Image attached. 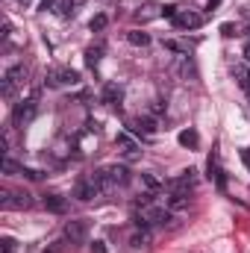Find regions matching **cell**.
Listing matches in <instances>:
<instances>
[{"label": "cell", "mask_w": 250, "mask_h": 253, "mask_svg": "<svg viewBox=\"0 0 250 253\" xmlns=\"http://www.w3.org/2000/svg\"><path fill=\"white\" fill-rule=\"evenodd\" d=\"M77 200H83V203H88V200H94L97 194H103V180H100V171H94V174H88V177H83L80 183H77Z\"/></svg>", "instance_id": "obj_1"}, {"label": "cell", "mask_w": 250, "mask_h": 253, "mask_svg": "<svg viewBox=\"0 0 250 253\" xmlns=\"http://www.w3.org/2000/svg\"><path fill=\"white\" fill-rule=\"evenodd\" d=\"M100 180H103V191L126 186V183H129V168H126V165H106V168L100 171Z\"/></svg>", "instance_id": "obj_2"}, {"label": "cell", "mask_w": 250, "mask_h": 253, "mask_svg": "<svg viewBox=\"0 0 250 253\" xmlns=\"http://www.w3.org/2000/svg\"><path fill=\"white\" fill-rule=\"evenodd\" d=\"M36 115H39V100H36V94H33L30 100H21V103L12 109V124L15 126H27Z\"/></svg>", "instance_id": "obj_3"}, {"label": "cell", "mask_w": 250, "mask_h": 253, "mask_svg": "<svg viewBox=\"0 0 250 253\" xmlns=\"http://www.w3.org/2000/svg\"><path fill=\"white\" fill-rule=\"evenodd\" d=\"M80 83V74L74 68H53L47 71V85L50 88H65V85H77Z\"/></svg>", "instance_id": "obj_4"}, {"label": "cell", "mask_w": 250, "mask_h": 253, "mask_svg": "<svg viewBox=\"0 0 250 253\" xmlns=\"http://www.w3.org/2000/svg\"><path fill=\"white\" fill-rule=\"evenodd\" d=\"M24 77H27V68H24V65H12V68L6 71V77H3V97H6V100L15 94V85L24 83Z\"/></svg>", "instance_id": "obj_5"}, {"label": "cell", "mask_w": 250, "mask_h": 253, "mask_svg": "<svg viewBox=\"0 0 250 253\" xmlns=\"http://www.w3.org/2000/svg\"><path fill=\"white\" fill-rule=\"evenodd\" d=\"M85 236H88V224H85V221H68V224H65V239H68L71 245H83Z\"/></svg>", "instance_id": "obj_6"}, {"label": "cell", "mask_w": 250, "mask_h": 253, "mask_svg": "<svg viewBox=\"0 0 250 253\" xmlns=\"http://www.w3.org/2000/svg\"><path fill=\"white\" fill-rule=\"evenodd\" d=\"M203 24V18L197 15V12H188V9H180L177 15H174V27H180V30H197Z\"/></svg>", "instance_id": "obj_7"}, {"label": "cell", "mask_w": 250, "mask_h": 253, "mask_svg": "<svg viewBox=\"0 0 250 253\" xmlns=\"http://www.w3.org/2000/svg\"><path fill=\"white\" fill-rule=\"evenodd\" d=\"M194 186H197V171H194V168L180 171V174L171 180V189H180V191H191Z\"/></svg>", "instance_id": "obj_8"}, {"label": "cell", "mask_w": 250, "mask_h": 253, "mask_svg": "<svg viewBox=\"0 0 250 253\" xmlns=\"http://www.w3.org/2000/svg\"><path fill=\"white\" fill-rule=\"evenodd\" d=\"M188 191H180V189H171V194L165 197V206L171 209V212H177V209H186L188 206Z\"/></svg>", "instance_id": "obj_9"}, {"label": "cell", "mask_w": 250, "mask_h": 253, "mask_svg": "<svg viewBox=\"0 0 250 253\" xmlns=\"http://www.w3.org/2000/svg\"><path fill=\"white\" fill-rule=\"evenodd\" d=\"M33 206V197L27 191H9V203L3 209H30Z\"/></svg>", "instance_id": "obj_10"}, {"label": "cell", "mask_w": 250, "mask_h": 253, "mask_svg": "<svg viewBox=\"0 0 250 253\" xmlns=\"http://www.w3.org/2000/svg\"><path fill=\"white\" fill-rule=\"evenodd\" d=\"M44 209L47 212H53V215H65V209H68V200H65L62 194H44Z\"/></svg>", "instance_id": "obj_11"}, {"label": "cell", "mask_w": 250, "mask_h": 253, "mask_svg": "<svg viewBox=\"0 0 250 253\" xmlns=\"http://www.w3.org/2000/svg\"><path fill=\"white\" fill-rule=\"evenodd\" d=\"M147 245H150V230H147V227H138V230L129 236V248H132V251H144Z\"/></svg>", "instance_id": "obj_12"}, {"label": "cell", "mask_w": 250, "mask_h": 253, "mask_svg": "<svg viewBox=\"0 0 250 253\" xmlns=\"http://www.w3.org/2000/svg\"><path fill=\"white\" fill-rule=\"evenodd\" d=\"M121 97H124V91H121V85H115V83H109V85L103 88V103H109V106H118V103H121Z\"/></svg>", "instance_id": "obj_13"}, {"label": "cell", "mask_w": 250, "mask_h": 253, "mask_svg": "<svg viewBox=\"0 0 250 253\" xmlns=\"http://www.w3.org/2000/svg\"><path fill=\"white\" fill-rule=\"evenodd\" d=\"M115 141H118V147H124V153L129 156V159H132V156H138V144L132 141V135H129V132H118V138H115Z\"/></svg>", "instance_id": "obj_14"}, {"label": "cell", "mask_w": 250, "mask_h": 253, "mask_svg": "<svg viewBox=\"0 0 250 253\" xmlns=\"http://www.w3.org/2000/svg\"><path fill=\"white\" fill-rule=\"evenodd\" d=\"M126 39H129V44H135V47H147V44H150V36H147L144 30H129Z\"/></svg>", "instance_id": "obj_15"}, {"label": "cell", "mask_w": 250, "mask_h": 253, "mask_svg": "<svg viewBox=\"0 0 250 253\" xmlns=\"http://www.w3.org/2000/svg\"><path fill=\"white\" fill-rule=\"evenodd\" d=\"M177 141H180L183 147H197V144H200V135H197L194 129H183V132L177 135Z\"/></svg>", "instance_id": "obj_16"}, {"label": "cell", "mask_w": 250, "mask_h": 253, "mask_svg": "<svg viewBox=\"0 0 250 253\" xmlns=\"http://www.w3.org/2000/svg\"><path fill=\"white\" fill-rule=\"evenodd\" d=\"M132 129H135V132H141V129H144V135H153V132H156V121H150V118L135 121V124H132Z\"/></svg>", "instance_id": "obj_17"}, {"label": "cell", "mask_w": 250, "mask_h": 253, "mask_svg": "<svg viewBox=\"0 0 250 253\" xmlns=\"http://www.w3.org/2000/svg\"><path fill=\"white\" fill-rule=\"evenodd\" d=\"M141 183H144V189H150L153 194H156V191L162 189V183H159V180H156L153 174H141Z\"/></svg>", "instance_id": "obj_18"}, {"label": "cell", "mask_w": 250, "mask_h": 253, "mask_svg": "<svg viewBox=\"0 0 250 253\" xmlns=\"http://www.w3.org/2000/svg\"><path fill=\"white\" fill-rule=\"evenodd\" d=\"M106 24H109V18H106V15H94V18H91V24H88V27H91V30H97V33H100V30H106Z\"/></svg>", "instance_id": "obj_19"}, {"label": "cell", "mask_w": 250, "mask_h": 253, "mask_svg": "<svg viewBox=\"0 0 250 253\" xmlns=\"http://www.w3.org/2000/svg\"><path fill=\"white\" fill-rule=\"evenodd\" d=\"M85 62L91 65V68L100 62V47H88V50H85Z\"/></svg>", "instance_id": "obj_20"}, {"label": "cell", "mask_w": 250, "mask_h": 253, "mask_svg": "<svg viewBox=\"0 0 250 253\" xmlns=\"http://www.w3.org/2000/svg\"><path fill=\"white\" fill-rule=\"evenodd\" d=\"M0 253H15V239L3 236V239H0Z\"/></svg>", "instance_id": "obj_21"}, {"label": "cell", "mask_w": 250, "mask_h": 253, "mask_svg": "<svg viewBox=\"0 0 250 253\" xmlns=\"http://www.w3.org/2000/svg\"><path fill=\"white\" fill-rule=\"evenodd\" d=\"M150 112H153V115H162V112H165V100H153Z\"/></svg>", "instance_id": "obj_22"}, {"label": "cell", "mask_w": 250, "mask_h": 253, "mask_svg": "<svg viewBox=\"0 0 250 253\" xmlns=\"http://www.w3.org/2000/svg\"><path fill=\"white\" fill-rule=\"evenodd\" d=\"M21 174H24L27 180H39V177H42V174H39L36 168H21Z\"/></svg>", "instance_id": "obj_23"}, {"label": "cell", "mask_w": 250, "mask_h": 253, "mask_svg": "<svg viewBox=\"0 0 250 253\" xmlns=\"http://www.w3.org/2000/svg\"><path fill=\"white\" fill-rule=\"evenodd\" d=\"M15 171V162H12V156H6L3 159V174H12Z\"/></svg>", "instance_id": "obj_24"}, {"label": "cell", "mask_w": 250, "mask_h": 253, "mask_svg": "<svg viewBox=\"0 0 250 253\" xmlns=\"http://www.w3.org/2000/svg\"><path fill=\"white\" fill-rule=\"evenodd\" d=\"M177 12H180L177 6H165V9H162V15H165V18H171V21H174V15H177Z\"/></svg>", "instance_id": "obj_25"}, {"label": "cell", "mask_w": 250, "mask_h": 253, "mask_svg": "<svg viewBox=\"0 0 250 253\" xmlns=\"http://www.w3.org/2000/svg\"><path fill=\"white\" fill-rule=\"evenodd\" d=\"M91 253H109V251H106L103 242H91Z\"/></svg>", "instance_id": "obj_26"}, {"label": "cell", "mask_w": 250, "mask_h": 253, "mask_svg": "<svg viewBox=\"0 0 250 253\" xmlns=\"http://www.w3.org/2000/svg\"><path fill=\"white\" fill-rule=\"evenodd\" d=\"M221 30H224V36H236V33H233V30H236V27H233V24H224V27H221Z\"/></svg>", "instance_id": "obj_27"}, {"label": "cell", "mask_w": 250, "mask_h": 253, "mask_svg": "<svg viewBox=\"0 0 250 253\" xmlns=\"http://www.w3.org/2000/svg\"><path fill=\"white\" fill-rule=\"evenodd\" d=\"M218 3H221V0H209V3H206V9H209V12H215V6H218Z\"/></svg>", "instance_id": "obj_28"}, {"label": "cell", "mask_w": 250, "mask_h": 253, "mask_svg": "<svg viewBox=\"0 0 250 253\" xmlns=\"http://www.w3.org/2000/svg\"><path fill=\"white\" fill-rule=\"evenodd\" d=\"M50 6H53V0H42V6H39V9H50Z\"/></svg>", "instance_id": "obj_29"}, {"label": "cell", "mask_w": 250, "mask_h": 253, "mask_svg": "<svg viewBox=\"0 0 250 253\" xmlns=\"http://www.w3.org/2000/svg\"><path fill=\"white\" fill-rule=\"evenodd\" d=\"M245 62L250 65V42H248V47H245Z\"/></svg>", "instance_id": "obj_30"}, {"label": "cell", "mask_w": 250, "mask_h": 253, "mask_svg": "<svg viewBox=\"0 0 250 253\" xmlns=\"http://www.w3.org/2000/svg\"><path fill=\"white\" fill-rule=\"evenodd\" d=\"M80 3H85V0H71V6H74V9H77V6H80Z\"/></svg>", "instance_id": "obj_31"}]
</instances>
